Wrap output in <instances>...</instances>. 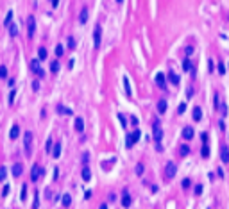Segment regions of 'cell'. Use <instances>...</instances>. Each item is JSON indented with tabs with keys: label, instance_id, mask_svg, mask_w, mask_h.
<instances>
[{
	"label": "cell",
	"instance_id": "cell-1",
	"mask_svg": "<svg viewBox=\"0 0 229 209\" xmlns=\"http://www.w3.org/2000/svg\"><path fill=\"white\" fill-rule=\"evenodd\" d=\"M140 136H141V131H140V129H134L131 134H127V138H126V147H127V148L134 147V145H136V141L140 140Z\"/></svg>",
	"mask_w": 229,
	"mask_h": 209
},
{
	"label": "cell",
	"instance_id": "cell-2",
	"mask_svg": "<svg viewBox=\"0 0 229 209\" xmlns=\"http://www.w3.org/2000/svg\"><path fill=\"white\" fill-rule=\"evenodd\" d=\"M43 173H45V170L41 168L38 163L32 164V168H30V181H32V182H38L41 177H43Z\"/></svg>",
	"mask_w": 229,
	"mask_h": 209
},
{
	"label": "cell",
	"instance_id": "cell-3",
	"mask_svg": "<svg viewBox=\"0 0 229 209\" xmlns=\"http://www.w3.org/2000/svg\"><path fill=\"white\" fill-rule=\"evenodd\" d=\"M34 32H36V18H34V14H29V18H27V36H29V39L34 38Z\"/></svg>",
	"mask_w": 229,
	"mask_h": 209
},
{
	"label": "cell",
	"instance_id": "cell-4",
	"mask_svg": "<svg viewBox=\"0 0 229 209\" xmlns=\"http://www.w3.org/2000/svg\"><path fill=\"white\" fill-rule=\"evenodd\" d=\"M23 147H25L27 155H30V152H32V132L30 131L23 132Z\"/></svg>",
	"mask_w": 229,
	"mask_h": 209
},
{
	"label": "cell",
	"instance_id": "cell-5",
	"mask_svg": "<svg viewBox=\"0 0 229 209\" xmlns=\"http://www.w3.org/2000/svg\"><path fill=\"white\" fill-rule=\"evenodd\" d=\"M100 43H102V29H100V25H95V30H93V47L100 48Z\"/></svg>",
	"mask_w": 229,
	"mask_h": 209
},
{
	"label": "cell",
	"instance_id": "cell-6",
	"mask_svg": "<svg viewBox=\"0 0 229 209\" xmlns=\"http://www.w3.org/2000/svg\"><path fill=\"white\" fill-rule=\"evenodd\" d=\"M175 173H177V166H175L172 161H168L166 166H165V177H166V179H174Z\"/></svg>",
	"mask_w": 229,
	"mask_h": 209
},
{
	"label": "cell",
	"instance_id": "cell-7",
	"mask_svg": "<svg viewBox=\"0 0 229 209\" xmlns=\"http://www.w3.org/2000/svg\"><path fill=\"white\" fill-rule=\"evenodd\" d=\"M30 70H32V72H34V74H36L38 77H43V75H45L43 68L39 66V59H32V61H30Z\"/></svg>",
	"mask_w": 229,
	"mask_h": 209
},
{
	"label": "cell",
	"instance_id": "cell-8",
	"mask_svg": "<svg viewBox=\"0 0 229 209\" xmlns=\"http://www.w3.org/2000/svg\"><path fill=\"white\" fill-rule=\"evenodd\" d=\"M152 134H154L156 143H161V140H163V131L159 129V122H156V123H154V131H152Z\"/></svg>",
	"mask_w": 229,
	"mask_h": 209
},
{
	"label": "cell",
	"instance_id": "cell-9",
	"mask_svg": "<svg viewBox=\"0 0 229 209\" xmlns=\"http://www.w3.org/2000/svg\"><path fill=\"white\" fill-rule=\"evenodd\" d=\"M56 111H57L59 114H63V116H72V114H74V111H72L70 107H65L63 104H57V106H56Z\"/></svg>",
	"mask_w": 229,
	"mask_h": 209
},
{
	"label": "cell",
	"instance_id": "cell-10",
	"mask_svg": "<svg viewBox=\"0 0 229 209\" xmlns=\"http://www.w3.org/2000/svg\"><path fill=\"white\" fill-rule=\"evenodd\" d=\"M11 172H13V177H16V179H18V177L23 173V164L22 163H14L13 168H11Z\"/></svg>",
	"mask_w": 229,
	"mask_h": 209
},
{
	"label": "cell",
	"instance_id": "cell-11",
	"mask_svg": "<svg viewBox=\"0 0 229 209\" xmlns=\"http://www.w3.org/2000/svg\"><path fill=\"white\" fill-rule=\"evenodd\" d=\"M20 132H22V131H20V125H13V127H11V132H9V140H11V141H14V140H18V136H20Z\"/></svg>",
	"mask_w": 229,
	"mask_h": 209
},
{
	"label": "cell",
	"instance_id": "cell-12",
	"mask_svg": "<svg viewBox=\"0 0 229 209\" xmlns=\"http://www.w3.org/2000/svg\"><path fill=\"white\" fill-rule=\"evenodd\" d=\"M220 159H222V163H229V147L227 145L220 147Z\"/></svg>",
	"mask_w": 229,
	"mask_h": 209
},
{
	"label": "cell",
	"instance_id": "cell-13",
	"mask_svg": "<svg viewBox=\"0 0 229 209\" xmlns=\"http://www.w3.org/2000/svg\"><path fill=\"white\" fill-rule=\"evenodd\" d=\"M131 204H132V198H131L129 191H127V190H123V195H122V206H123V207H129Z\"/></svg>",
	"mask_w": 229,
	"mask_h": 209
},
{
	"label": "cell",
	"instance_id": "cell-14",
	"mask_svg": "<svg viewBox=\"0 0 229 209\" xmlns=\"http://www.w3.org/2000/svg\"><path fill=\"white\" fill-rule=\"evenodd\" d=\"M193 134H195V132H193V127H190V125L183 129V138H184L186 141H190V140L193 138Z\"/></svg>",
	"mask_w": 229,
	"mask_h": 209
},
{
	"label": "cell",
	"instance_id": "cell-15",
	"mask_svg": "<svg viewBox=\"0 0 229 209\" xmlns=\"http://www.w3.org/2000/svg\"><path fill=\"white\" fill-rule=\"evenodd\" d=\"M156 84H158L161 89H165V88H166V82H165V74L158 72V75H156Z\"/></svg>",
	"mask_w": 229,
	"mask_h": 209
},
{
	"label": "cell",
	"instance_id": "cell-16",
	"mask_svg": "<svg viewBox=\"0 0 229 209\" xmlns=\"http://www.w3.org/2000/svg\"><path fill=\"white\" fill-rule=\"evenodd\" d=\"M74 127H75L77 132H82V131H84V120H82L81 116H77V118H75V123H74Z\"/></svg>",
	"mask_w": 229,
	"mask_h": 209
},
{
	"label": "cell",
	"instance_id": "cell-17",
	"mask_svg": "<svg viewBox=\"0 0 229 209\" xmlns=\"http://www.w3.org/2000/svg\"><path fill=\"white\" fill-rule=\"evenodd\" d=\"M183 70L184 72H192V74H193V65H192V59L190 57H186L183 61Z\"/></svg>",
	"mask_w": 229,
	"mask_h": 209
},
{
	"label": "cell",
	"instance_id": "cell-18",
	"mask_svg": "<svg viewBox=\"0 0 229 209\" xmlns=\"http://www.w3.org/2000/svg\"><path fill=\"white\" fill-rule=\"evenodd\" d=\"M59 155H61V143L57 141V143H54V147H52V157L57 159Z\"/></svg>",
	"mask_w": 229,
	"mask_h": 209
},
{
	"label": "cell",
	"instance_id": "cell-19",
	"mask_svg": "<svg viewBox=\"0 0 229 209\" xmlns=\"http://www.w3.org/2000/svg\"><path fill=\"white\" fill-rule=\"evenodd\" d=\"M86 22H88V7H82V11H81V14H79V23L84 25Z\"/></svg>",
	"mask_w": 229,
	"mask_h": 209
},
{
	"label": "cell",
	"instance_id": "cell-20",
	"mask_svg": "<svg viewBox=\"0 0 229 209\" xmlns=\"http://www.w3.org/2000/svg\"><path fill=\"white\" fill-rule=\"evenodd\" d=\"M47 57H48L47 48H45V47H39V48H38V59H39V61H45Z\"/></svg>",
	"mask_w": 229,
	"mask_h": 209
},
{
	"label": "cell",
	"instance_id": "cell-21",
	"mask_svg": "<svg viewBox=\"0 0 229 209\" xmlns=\"http://www.w3.org/2000/svg\"><path fill=\"white\" fill-rule=\"evenodd\" d=\"M168 80L172 82V84H174V86H177V84H179V82H181V79H179V75H177V74H175V72H170V74H168Z\"/></svg>",
	"mask_w": 229,
	"mask_h": 209
},
{
	"label": "cell",
	"instance_id": "cell-22",
	"mask_svg": "<svg viewBox=\"0 0 229 209\" xmlns=\"http://www.w3.org/2000/svg\"><path fill=\"white\" fill-rule=\"evenodd\" d=\"M201 118H202V109L199 106H195L193 107V120L195 122H201Z\"/></svg>",
	"mask_w": 229,
	"mask_h": 209
},
{
	"label": "cell",
	"instance_id": "cell-23",
	"mask_svg": "<svg viewBox=\"0 0 229 209\" xmlns=\"http://www.w3.org/2000/svg\"><path fill=\"white\" fill-rule=\"evenodd\" d=\"M81 177H82V181H90L91 179V172H90V168L88 166H84V168H82V172H81Z\"/></svg>",
	"mask_w": 229,
	"mask_h": 209
},
{
	"label": "cell",
	"instance_id": "cell-24",
	"mask_svg": "<svg viewBox=\"0 0 229 209\" xmlns=\"http://www.w3.org/2000/svg\"><path fill=\"white\" fill-rule=\"evenodd\" d=\"M158 113L159 114H165L166 113V100H158Z\"/></svg>",
	"mask_w": 229,
	"mask_h": 209
},
{
	"label": "cell",
	"instance_id": "cell-25",
	"mask_svg": "<svg viewBox=\"0 0 229 209\" xmlns=\"http://www.w3.org/2000/svg\"><path fill=\"white\" fill-rule=\"evenodd\" d=\"M7 29H9V34H11V38H16V36H18V25H16V23H11Z\"/></svg>",
	"mask_w": 229,
	"mask_h": 209
},
{
	"label": "cell",
	"instance_id": "cell-26",
	"mask_svg": "<svg viewBox=\"0 0 229 209\" xmlns=\"http://www.w3.org/2000/svg\"><path fill=\"white\" fill-rule=\"evenodd\" d=\"M50 72H52V74H57V72H59V61L57 59H54L50 63Z\"/></svg>",
	"mask_w": 229,
	"mask_h": 209
},
{
	"label": "cell",
	"instance_id": "cell-27",
	"mask_svg": "<svg viewBox=\"0 0 229 209\" xmlns=\"http://www.w3.org/2000/svg\"><path fill=\"white\" fill-rule=\"evenodd\" d=\"M13 14H14L13 11H9V13H7V16L4 18V25H6V27H9V25L13 23Z\"/></svg>",
	"mask_w": 229,
	"mask_h": 209
},
{
	"label": "cell",
	"instance_id": "cell-28",
	"mask_svg": "<svg viewBox=\"0 0 229 209\" xmlns=\"http://www.w3.org/2000/svg\"><path fill=\"white\" fill-rule=\"evenodd\" d=\"M188 154H190L188 145H181V148H179V155H181V157H186Z\"/></svg>",
	"mask_w": 229,
	"mask_h": 209
},
{
	"label": "cell",
	"instance_id": "cell-29",
	"mask_svg": "<svg viewBox=\"0 0 229 209\" xmlns=\"http://www.w3.org/2000/svg\"><path fill=\"white\" fill-rule=\"evenodd\" d=\"M201 155L206 159V157H210V147H208V143H202V150H201Z\"/></svg>",
	"mask_w": 229,
	"mask_h": 209
},
{
	"label": "cell",
	"instance_id": "cell-30",
	"mask_svg": "<svg viewBox=\"0 0 229 209\" xmlns=\"http://www.w3.org/2000/svg\"><path fill=\"white\" fill-rule=\"evenodd\" d=\"M123 86H126V93L131 97L132 95V89H131V84H129V79L127 77H123Z\"/></svg>",
	"mask_w": 229,
	"mask_h": 209
},
{
	"label": "cell",
	"instance_id": "cell-31",
	"mask_svg": "<svg viewBox=\"0 0 229 209\" xmlns=\"http://www.w3.org/2000/svg\"><path fill=\"white\" fill-rule=\"evenodd\" d=\"M63 206H65V207H70V206H72V197H70L68 193L63 195Z\"/></svg>",
	"mask_w": 229,
	"mask_h": 209
},
{
	"label": "cell",
	"instance_id": "cell-32",
	"mask_svg": "<svg viewBox=\"0 0 229 209\" xmlns=\"http://www.w3.org/2000/svg\"><path fill=\"white\" fill-rule=\"evenodd\" d=\"M66 43H68V48H72V50H74V48L77 47V43H75V38H74V36H68Z\"/></svg>",
	"mask_w": 229,
	"mask_h": 209
},
{
	"label": "cell",
	"instance_id": "cell-33",
	"mask_svg": "<svg viewBox=\"0 0 229 209\" xmlns=\"http://www.w3.org/2000/svg\"><path fill=\"white\" fill-rule=\"evenodd\" d=\"M54 52H56V57H63V54H65V47H63V45H57Z\"/></svg>",
	"mask_w": 229,
	"mask_h": 209
},
{
	"label": "cell",
	"instance_id": "cell-34",
	"mask_svg": "<svg viewBox=\"0 0 229 209\" xmlns=\"http://www.w3.org/2000/svg\"><path fill=\"white\" fill-rule=\"evenodd\" d=\"M213 107H215V111L220 107V97H218V93H215V95H213Z\"/></svg>",
	"mask_w": 229,
	"mask_h": 209
},
{
	"label": "cell",
	"instance_id": "cell-35",
	"mask_svg": "<svg viewBox=\"0 0 229 209\" xmlns=\"http://www.w3.org/2000/svg\"><path fill=\"white\" fill-rule=\"evenodd\" d=\"M6 177H7V168L6 166H0V182H4Z\"/></svg>",
	"mask_w": 229,
	"mask_h": 209
},
{
	"label": "cell",
	"instance_id": "cell-36",
	"mask_svg": "<svg viewBox=\"0 0 229 209\" xmlns=\"http://www.w3.org/2000/svg\"><path fill=\"white\" fill-rule=\"evenodd\" d=\"M20 198H22V202L27 198V184H22V191H20Z\"/></svg>",
	"mask_w": 229,
	"mask_h": 209
},
{
	"label": "cell",
	"instance_id": "cell-37",
	"mask_svg": "<svg viewBox=\"0 0 229 209\" xmlns=\"http://www.w3.org/2000/svg\"><path fill=\"white\" fill-rule=\"evenodd\" d=\"M226 65H224V61H218V74H220V75H224L226 74Z\"/></svg>",
	"mask_w": 229,
	"mask_h": 209
},
{
	"label": "cell",
	"instance_id": "cell-38",
	"mask_svg": "<svg viewBox=\"0 0 229 209\" xmlns=\"http://www.w3.org/2000/svg\"><path fill=\"white\" fill-rule=\"evenodd\" d=\"M52 147H54V141H52V138H48V140H47V145H45V150L50 154V152H52Z\"/></svg>",
	"mask_w": 229,
	"mask_h": 209
},
{
	"label": "cell",
	"instance_id": "cell-39",
	"mask_svg": "<svg viewBox=\"0 0 229 209\" xmlns=\"http://www.w3.org/2000/svg\"><path fill=\"white\" fill-rule=\"evenodd\" d=\"M143 172H145L143 163H138V164H136V175H143Z\"/></svg>",
	"mask_w": 229,
	"mask_h": 209
},
{
	"label": "cell",
	"instance_id": "cell-40",
	"mask_svg": "<svg viewBox=\"0 0 229 209\" xmlns=\"http://www.w3.org/2000/svg\"><path fill=\"white\" fill-rule=\"evenodd\" d=\"M9 193H11V186H9V184H4V188H2V197H7Z\"/></svg>",
	"mask_w": 229,
	"mask_h": 209
},
{
	"label": "cell",
	"instance_id": "cell-41",
	"mask_svg": "<svg viewBox=\"0 0 229 209\" xmlns=\"http://www.w3.org/2000/svg\"><path fill=\"white\" fill-rule=\"evenodd\" d=\"M39 207V195H38V191L34 193V202H32V209H38Z\"/></svg>",
	"mask_w": 229,
	"mask_h": 209
},
{
	"label": "cell",
	"instance_id": "cell-42",
	"mask_svg": "<svg viewBox=\"0 0 229 209\" xmlns=\"http://www.w3.org/2000/svg\"><path fill=\"white\" fill-rule=\"evenodd\" d=\"M181 186L184 188V190H188V188L192 186V181L188 179V177H186V179H183V182H181Z\"/></svg>",
	"mask_w": 229,
	"mask_h": 209
},
{
	"label": "cell",
	"instance_id": "cell-43",
	"mask_svg": "<svg viewBox=\"0 0 229 209\" xmlns=\"http://www.w3.org/2000/svg\"><path fill=\"white\" fill-rule=\"evenodd\" d=\"M14 98H16V89H11V93H9V104H14Z\"/></svg>",
	"mask_w": 229,
	"mask_h": 209
},
{
	"label": "cell",
	"instance_id": "cell-44",
	"mask_svg": "<svg viewBox=\"0 0 229 209\" xmlns=\"http://www.w3.org/2000/svg\"><path fill=\"white\" fill-rule=\"evenodd\" d=\"M0 77H2V79L7 77V68L6 66H0Z\"/></svg>",
	"mask_w": 229,
	"mask_h": 209
},
{
	"label": "cell",
	"instance_id": "cell-45",
	"mask_svg": "<svg viewBox=\"0 0 229 209\" xmlns=\"http://www.w3.org/2000/svg\"><path fill=\"white\" fill-rule=\"evenodd\" d=\"M184 111H186V104L183 102V104H179V107H177V113H179V114H183Z\"/></svg>",
	"mask_w": 229,
	"mask_h": 209
},
{
	"label": "cell",
	"instance_id": "cell-46",
	"mask_svg": "<svg viewBox=\"0 0 229 209\" xmlns=\"http://www.w3.org/2000/svg\"><path fill=\"white\" fill-rule=\"evenodd\" d=\"M218 109H220V113H222V116H227V107H226V104H222V106H220V107H218Z\"/></svg>",
	"mask_w": 229,
	"mask_h": 209
},
{
	"label": "cell",
	"instance_id": "cell-47",
	"mask_svg": "<svg viewBox=\"0 0 229 209\" xmlns=\"http://www.w3.org/2000/svg\"><path fill=\"white\" fill-rule=\"evenodd\" d=\"M201 193H202V186L197 184V186H195V195H201Z\"/></svg>",
	"mask_w": 229,
	"mask_h": 209
},
{
	"label": "cell",
	"instance_id": "cell-48",
	"mask_svg": "<svg viewBox=\"0 0 229 209\" xmlns=\"http://www.w3.org/2000/svg\"><path fill=\"white\" fill-rule=\"evenodd\" d=\"M32 89H34V91H39V82H38V80L32 82Z\"/></svg>",
	"mask_w": 229,
	"mask_h": 209
},
{
	"label": "cell",
	"instance_id": "cell-49",
	"mask_svg": "<svg viewBox=\"0 0 229 209\" xmlns=\"http://www.w3.org/2000/svg\"><path fill=\"white\" fill-rule=\"evenodd\" d=\"M192 52H193V47H188V48H186V57H190Z\"/></svg>",
	"mask_w": 229,
	"mask_h": 209
},
{
	"label": "cell",
	"instance_id": "cell-50",
	"mask_svg": "<svg viewBox=\"0 0 229 209\" xmlns=\"http://www.w3.org/2000/svg\"><path fill=\"white\" fill-rule=\"evenodd\" d=\"M109 202H114V200H117V195H114V193H109Z\"/></svg>",
	"mask_w": 229,
	"mask_h": 209
},
{
	"label": "cell",
	"instance_id": "cell-51",
	"mask_svg": "<svg viewBox=\"0 0 229 209\" xmlns=\"http://www.w3.org/2000/svg\"><path fill=\"white\" fill-rule=\"evenodd\" d=\"M7 84H9V88H14V79L11 77V79H9V82H7Z\"/></svg>",
	"mask_w": 229,
	"mask_h": 209
},
{
	"label": "cell",
	"instance_id": "cell-52",
	"mask_svg": "<svg viewBox=\"0 0 229 209\" xmlns=\"http://www.w3.org/2000/svg\"><path fill=\"white\" fill-rule=\"evenodd\" d=\"M88 159H90V155H88V154L82 155V163H88Z\"/></svg>",
	"mask_w": 229,
	"mask_h": 209
},
{
	"label": "cell",
	"instance_id": "cell-53",
	"mask_svg": "<svg viewBox=\"0 0 229 209\" xmlns=\"http://www.w3.org/2000/svg\"><path fill=\"white\" fill-rule=\"evenodd\" d=\"M59 6V0H52V7H57Z\"/></svg>",
	"mask_w": 229,
	"mask_h": 209
},
{
	"label": "cell",
	"instance_id": "cell-54",
	"mask_svg": "<svg viewBox=\"0 0 229 209\" xmlns=\"http://www.w3.org/2000/svg\"><path fill=\"white\" fill-rule=\"evenodd\" d=\"M99 209H108V204H106V202L100 204V206H99Z\"/></svg>",
	"mask_w": 229,
	"mask_h": 209
},
{
	"label": "cell",
	"instance_id": "cell-55",
	"mask_svg": "<svg viewBox=\"0 0 229 209\" xmlns=\"http://www.w3.org/2000/svg\"><path fill=\"white\" fill-rule=\"evenodd\" d=\"M117 2H118V4H122V2H123V0H117Z\"/></svg>",
	"mask_w": 229,
	"mask_h": 209
},
{
	"label": "cell",
	"instance_id": "cell-56",
	"mask_svg": "<svg viewBox=\"0 0 229 209\" xmlns=\"http://www.w3.org/2000/svg\"><path fill=\"white\" fill-rule=\"evenodd\" d=\"M227 70H229V65H227Z\"/></svg>",
	"mask_w": 229,
	"mask_h": 209
}]
</instances>
